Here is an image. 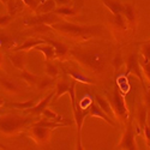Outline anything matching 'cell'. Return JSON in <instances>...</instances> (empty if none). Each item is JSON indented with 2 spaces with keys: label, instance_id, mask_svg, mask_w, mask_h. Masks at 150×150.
<instances>
[{
  "label": "cell",
  "instance_id": "d590c367",
  "mask_svg": "<svg viewBox=\"0 0 150 150\" xmlns=\"http://www.w3.org/2000/svg\"><path fill=\"white\" fill-rule=\"evenodd\" d=\"M122 64H124V60H122L121 53H120V51H119V52H118V54L115 55L114 60H113V65H114V69H115V71H118Z\"/></svg>",
  "mask_w": 150,
  "mask_h": 150
},
{
  "label": "cell",
  "instance_id": "5bb4252c",
  "mask_svg": "<svg viewBox=\"0 0 150 150\" xmlns=\"http://www.w3.org/2000/svg\"><path fill=\"white\" fill-rule=\"evenodd\" d=\"M57 3L55 0H43L41 1V4H39L35 13L40 15V13H48V12H54L57 8Z\"/></svg>",
  "mask_w": 150,
  "mask_h": 150
},
{
  "label": "cell",
  "instance_id": "7bdbcfd3",
  "mask_svg": "<svg viewBox=\"0 0 150 150\" xmlns=\"http://www.w3.org/2000/svg\"><path fill=\"white\" fill-rule=\"evenodd\" d=\"M148 146H149V148H150V144H149V145H148Z\"/></svg>",
  "mask_w": 150,
  "mask_h": 150
},
{
  "label": "cell",
  "instance_id": "d4e9b609",
  "mask_svg": "<svg viewBox=\"0 0 150 150\" xmlns=\"http://www.w3.org/2000/svg\"><path fill=\"white\" fill-rule=\"evenodd\" d=\"M148 115L149 114H148V110H146V106H139L138 113H137V119H138V124H139L141 130H144V127H145Z\"/></svg>",
  "mask_w": 150,
  "mask_h": 150
},
{
  "label": "cell",
  "instance_id": "e575fe53",
  "mask_svg": "<svg viewBox=\"0 0 150 150\" xmlns=\"http://www.w3.org/2000/svg\"><path fill=\"white\" fill-rule=\"evenodd\" d=\"M1 48H4V49H8V48H11L12 47V45H13L15 42H13V40L11 39V37H8V36H6V35H4V34H1Z\"/></svg>",
  "mask_w": 150,
  "mask_h": 150
},
{
  "label": "cell",
  "instance_id": "277c9868",
  "mask_svg": "<svg viewBox=\"0 0 150 150\" xmlns=\"http://www.w3.org/2000/svg\"><path fill=\"white\" fill-rule=\"evenodd\" d=\"M110 105H112V107H113L114 117L117 119H119L121 122L127 121V119H129V110L126 108V105H125L124 94L120 93V89H119L118 84L115 85L114 93H113V95H112Z\"/></svg>",
  "mask_w": 150,
  "mask_h": 150
},
{
  "label": "cell",
  "instance_id": "f35d334b",
  "mask_svg": "<svg viewBox=\"0 0 150 150\" xmlns=\"http://www.w3.org/2000/svg\"><path fill=\"white\" fill-rule=\"evenodd\" d=\"M13 18L11 15H5V16H1V18H0V27H1V29L3 28H5L7 24L11 22V19Z\"/></svg>",
  "mask_w": 150,
  "mask_h": 150
},
{
  "label": "cell",
  "instance_id": "2e32d148",
  "mask_svg": "<svg viewBox=\"0 0 150 150\" xmlns=\"http://www.w3.org/2000/svg\"><path fill=\"white\" fill-rule=\"evenodd\" d=\"M94 98H95V102H96L100 107H101V108L105 110V113H107L109 117L115 118V117H114V110H113V107H112L110 102H108V100H106L105 97H102L101 95H98V94H96V95L94 96Z\"/></svg>",
  "mask_w": 150,
  "mask_h": 150
},
{
  "label": "cell",
  "instance_id": "ffe728a7",
  "mask_svg": "<svg viewBox=\"0 0 150 150\" xmlns=\"http://www.w3.org/2000/svg\"><path fill=\"white\" fill-rule=\"evenodd\" d=\"M6 6H7L8 15H11L12 17H15L19 11H23L25 4H24L23 0H8Z\"/></svg>",
  "mask_w": 150,
  "mask_h": 150
},
{
  "label": "cell",
  "instance_id": "cb8c5ba5",
  "mask_svg": "<svg viewBox=\"0 0 150 150\" xmlns=\"http://www.w3.org/2000/svg\"><path fill=\"white\" fill-rule=\"evenodd\" d=\"M112 21H113V24L119 29V30H127V27H129V22L127 19L124 17L122 13L118 15V16H113V18H112Z\"/></svg>",
  "mask_w": 150,
  "mask_h": 150
},
{
  "label": "cell",
  "instance_id": "74e56055",
  "mask_svg": "<svg viewBox=\"0 0 150 150\" xmlns=\"http://www.w3.org/2000/svg\"><path fill=\"white\" fill-rule=\"evenodd\" d=\"M141 66H142V70H143V74L150 81V62H142L141 61Z\"/></svg>",
  "mask_w": 150,
  "mask_h": 150
},
{
  "label": "cell",
  "instance_id": "6da1fadb",
  "mask_svg": "<svg viewBox=\"0 0 150 150\" xmlns=\"http://www.w3.org/2000/svg\"><path fill=\"white\" fill-rule=\"evenodd\" d=\"M52 30L58 31L59 34L64 35L66 37H71V39H78V40H88L94 36H97L101 34V28L91 25V27H83V25H76L69 22L60 21L55 24L51 25Z\"/></svg>",
  "mask_w": 150,
  "mask_h": 150
},
{
  "label": "cell",
  "instance_id": "ab89813d",
  "mask_svg": "<svg viewBox=\"0 0 150 150\" xmlns=\"http://www.w3.org/2000/svg\"><path fill=\"white\" fill-rule=\"evenodd\" d=\"M24 1V4H25L27 6H29L30 7V10L31 11H36V8H37V6H39V4H37V1L36 0H23Z\"/></svg>",
  "mask_w": 150,
  "mask_h": 150
},
{
  "label": "cell",
  "instance_id": "484cf974",
  "mask_svg": "<svg viewBox=\"0 0 150 150\" xmlns=\"http://www.w3.org/2000/svg\"><path fill=\"white\" fill-rule=\"evenodd\" d=\"M55 13L59 16H66V17H74L77 16V10L70 7V6H61L59 8H55Z\"/></svg>",
  "mask_w": 150,
  "mask_h": 150
},
{
  "label": "cell",
  "instance_id": "836d02e7",
  "mask_svg": "<svg viewBox=\"0 0 150 150\" xmlns=\"http://www.w3.org/2000/svg\"><path fill=\"white\" fill-rule=\"evenodd\" d=\"M93 102H94V100L91 98V96L85 95L82 100H79V102H78V103H79V106H81L83 109H89Z\"/></svg>",
  "mask_w": 150,
  "mask_h": 150
},
{
  "label": "cell",
  "instance_id": "7402d4cb",
  "mask_svg": "<svg viewBox=\"0 0 150 150\" xmlns=\"http://www.w3.org/2000/svg\"><path fill=\"white\" fill-rule=\"evenodd\" d=\"M65 73H66V74H69V76H70L72 79L77 81V82H79V83H82V84H95V82H94V81L89 79L88 77H85L84 74H82V73H79V72H77V71L65 70Z\"/></svg>",
  "mask_w": 150,
  "mask_h": 150
},
{
  "label": "cell",
  "instance_id": "7a4b0ae2",
  "mask_svg": "<svg viewBox=\"0 0 150 150\" xmlns=\"http://www.w3.org/2000/svg\"><path fill=\"white\" fill-rule=\"evenodd\" d=\"M70 54L93 73H101L106 66V55L100 51H70Z\"/></svg>",
  "mask_w": 150,
  "mask_h": 150
},
{
  "label": "cell",
  "instance_id": "d6a6232c",
  "mask_svg": "<svg viewBox=\"0 0 150 150\" xmlns=\"http://www.w3.org/2000/svg\"><path fill=\"white\" fill-rule=\"evenodd\" d=\"M53 84V78L51 76H48V77H45V78H41L39 84H37V88H39L40 90H45L47 86L49 85H52Z\"/></svg>",
  "mask_w": 150,
  "mask_h": 150
},
{
  "label": "cell",
  "instance_id": "3957f363",
  "mask_svg": "<svg viewBox=\"0 0 150 150\" xmlns=\"http://www.w3.org/2000/svg\"><path fill=\"white\" fill-rule=\"evenodd\" d=\"M33 117V115H31ZM31 117H22L18 114H4L1 115L0 127L5 134H15L24 129L31 121Z\"/></svg>",
  "mask_w": 150,
  "mask_h": 150
},
{
  "label": "cell",
  "instance_id": "603a6c76",
  "mask_svg": "<svg viewBox=\"0 0 150 150\" xmlns=\"http://www.w3.org/2000/svg\"><path fill=\"white\" fill-rule=\"evenodd\" d=\"M21 76H22V78L29 85H31V86H37V84H39V82H40V77H37V76H35V74H33V73H30V72H28L25 69L24 70H22V73H21Z\"/></svg>",
  "mask_w": 150,
  "mask_h": 150
},
{
  "label": "cell",
  "instance_id": "d6986e66",
  "mask_svg": "<svg viewBox=\"0 0 150 150\" xmlns=\"http://www.w3.org/2000/svg\"><path fill=\"white\" fill-rule=\"evenodd\" d=\"M43 43H47L46 40H36V39H29L27 40L25 42H24L23 45L18 46V47H15L12 51L13 52H17V51H30V49H34L36 46H39V45H43Z\"/></svg>",
  "mask_w": 150,
  "mask_h": 150
},
{
  "label": "cell",
  "instance_id": "ba28073f",
  "mask_svg": "<svg viewBox=\"0 0 150 150\" xmlns=\"http://www.w3.org/2000/svg\"><path fill=\"white\" fill-rule=\"evenodd\" d=\"M130 73H133L134 76H137L139 78L142 85L144 86V79H143V70H142V66H141V61L138 59V55L136 53L131 54L127 59V62H126V74H130ZM145 89V86H144ZM146 91V89H145Z\"/></svg>",
  "mask_w": 150,
  "mask_h": 150
},
{
  "label": "cell",
  "instance_id": "f1b7e54d",
  "mask_svg": "<svg viewBox=\"0 0 150 150\" xmlns=\"http://www.w3.org/2000/svg\"><path fill=\"white\" fill-rule=\"evenodd\" d=\"M42 115H43V118H46V119H52V120H54V121H59V122H61V121H64V120H65L61 115L57 114L55 112H53L52 109H48V108H46V109L43 110ZM67 122H70V121H67ZM70 124H71V122H70Z\"/></svg>",
  "mask_w": 150,
  "mask_h": 150
},
{
  "label": "cell",
  "instance_id": "9c48e42d",
  "mask_svg": "<svg viewBox=\"0 0 150 150\" xmlns=\"http://www.w3.org/2000/svg\"><path fill=\"white\" fill-rule=\"evenodd\" d=\"M118 149H129V150H136V143H134V134H133V129H132V120L129 119L127 126L125 130L121 142L118 145Z\"/></svg>",
  "mask_w": 150,
  "mask_h": 150
},
{
  "label": "cell",
  "instance_id": "1f68e13d",
  "mask_svg": "<svg viewBox=\"0 0 150 150\" xmlns=\"http://www.w3.org/2000/svg\"><path fill=\"white\" fill-rule=\"evenodd\" d=\"M46 73H47V76H51L52 78H55L59 74V70L55 65L51 64L49 61H46Z\"/></svg>",
  "mask_w": 150,
  "mask_h": 150
},
{
  "label": "cell",
  "instance_id": "ac0fdd59",
  "mask_svg": "<svg viewBox=\"0 0 150 150\" xmlns=\"http://www.w3.org/2000/svg\"><path fill=\"white\" fill-rule=\"evenodd\" d=\"M1 88H3L4 91L10 93V94H17L21 90L19 85L15 81L8 79V78L3 77V76H1Z\"/></svg>",
  "mask_w": 150,
  "mask_h": 150
},
{
  "label": "cell",
  "instance_id": "8d00e7d4",
  "mask_svg": "<svg viewBox=\"0 0 150 150\" xmlns=\"http://www.w3.org/2000/svg\"><path fill=\"white\" fill-rule=\"evenodd\" d=\"M144 134H145V139H146V144H150V113L148 115V122L145 124V127H144Z\"/></svg>",
  "mask_w": 150,
  "mask_h": 150
},
{
  "label": "cell",
  "instance_id": "44dd1931",
  "mask_svg": "<svg viewBox=\"0 0 150 150\" xmlns=\"http://www.w3.org/2000/svg\"><path fill=\"white\" fill-rule=\"evenodd\" d=\"M122 15H124V17H125V18L127 19V22H129L130 25L134 29V27H136V18H137V13H136L134 8L132 7V5H130V4L124 5Z\"/></svg>",
  "mask_w": 150,
  "mask_h": 150
},
{
  "label": "cell",
  "instance_id": "8992f818",
  "mask_svg": "<svg viewBox=\"0 0 150 150\" xmlns=\"http://www.w3.org/2000/svg\"><path fill=\"white\" fill-rule=\"evenodd\" d=\"M29 136L33 138V141L39 145H46L52 137V129H48L45 126L33 124L29 129Z\"/></svg>",
  "mask_w": 150,
  "mask_h": 150
},
{
  "label": "cell",
  "instance_id": "7c38bea8",
  "mask_svg": "<svg viewBox=\"0 0 150 150\" xmlns=\"http://www.w3.org/2000/svg\"><path fill=\"white\" fill-rule=\"evenodd\" d=\"M34 49L36 51L41 52L43 55H45V59L46 61H51L53 59L57 58V53H55V48L51 45V43H43V45H39L36 46Z\"/></svg>",
  "mask_w": 150,
  "mask_h": 150
},
{
  "label": "cell",
  "instance_id": "4fadbf2b",
  "mask_svg": "<svg viewBox=\"0 0 150 150\" xmlns=\"http://www.w3.org/2000/svg\"><path fill=\"white\" fill-rule=\"evenodd\" d=\"M46 42L47 43H51L54 48H55V53H57V58L58 59H64L69 53V47L65 46L64 43L61 42H58V41H54V40H51V39H46Z\"/></svg>",
  "mask_w": 150,
  "mask_h": 150
},
{
  "label": "cell",
  "instance_id": "e0dca14e",
  "mask_svg": "<svg viewBox=\"0 0 150 150\" xmlns=\"http://www.w3.org/2000/svg\"><path fill=\"white\" fill-rule=\"evenodd\" d=\"M12 65H13L16 69L18 70H24V67H25V54L24 53H21V51H17V53L15 54H10L8 55Z\"/></svg>",
  "mask_w": 150,
  "mask_h": 150
},
{
  "label": "cell",
  "instance_id": "52a82bcc",
  "mask_svg": "<svg viewBox=\"0 0 150 150\" xmlns=\"http://www.w3.org/2000/svg\"><path fill=\"white\" fill-rule=\"evenodd\" d=\"M73 112V121L77 125V145L76 149L82 150L83 149V144H82V127H83V122H84V118L86 115H89V109H83L79 103H77V106L72 109Z\"/></svg>",
  "mask_w": 150,
  "mask_h": 150
},
{
  "label": "cell",
  "instance_id": "b9f144b4",
  "mask_svg": "<svg viewBox=\"0 0 150 150\" xmlns=\"http://www.w3.org/2000/svg\"><path fill=\"white\" fill-rule=\"evenodd\" d=\"M55 3L60 6H67L70 4V0H55Z\"/></svg>",
  "mask_w": 150,
  "mask_h": 150
},
{
  "label": "cell",
  "instance_id": "4316f807",
  "mask_svg": "<svg viewBox=\"0 0 150 150\" xmlns=\"http://www.w3.org/2000/svg\"><path fill=\"white\" fill-rule=\"evenodd\" d=\"M142 45V62H150V41H144V42H138Z\"/></svg>",
  "mask_w": 150,
  "mask_h": 150
},
{
  "label": "cell",
  "instance_id": "4dcf8cb0",
  "mask_svg": "<svg viewBox=\"0 0 150 150\" xmlns=\"http://www.w3.org/2000/svg\"><path fill=\"white\" fill-rule=\"evenodd\" d=\"M76 83L77 81L72 79L71 82V86H70V90H69V95H70V98H71V105H72V109L77 106V100H76V90H74V88H76Z\"/></svg>",
  "mask_w": 150,
  "mask_h": 150
},
{
  "label": "cell",
  "instance_id": "60d3db41",
  "mask_svg": "<svg viewBox=\"0 0 150 150\" xmlns=\"http://www.w3.org/2000/svg\"><path fill=\"white\" fill-rule=\"evenodd\" d=\"M145 106L148 109H150V91L145 93Z\"/></svg>",
  "mask_w": 150,
  "mask_h": 150
},
{
  "label": "cell",
  "instance_id": "8fae6325",
  "mask_svg": "<svg viewBox=\"0 0 150 150\" xmlns=\"http://www.w3.org/2000/svg\"><path fill=\"white\" fill-rule=\"evenodd\" d=\"M89 117H95V118H100V119H102L103 121L108 122L109 125H112V126H115V122L110 119V117L105 113V110L100 107L96 102H93L90 108H89Z\"/></svg>",
  "mask_w": 150,
  "mask_h": 150
},
{
  "label": "cell",
  "instance_id": "9a60e30c",
  "mask_svg": "<svg viewBox=\"0 0 150 150\" xmlns=\"http://www.w3.org/2000/svg\"><path fill=\"white\" fill-rule=\"evenodd\" d=\"M102 3L106 7H108V10L110 11V13L113 16H118L122 13L124 4H121L119 0H102Z\"/></svg>",
  "mask_w": 150,
  "mask_h": 150
},
{
  "label": "cell",
  "instance_id": "30bf717a",
  "mask_svg": "<svg viewBox=\"0 0 150 150\" xmlns=\"http://www.w3.org/2000/svg\"><path fill=\"white\" fill-rule=\"evenodd\" d=\"M55 90H53L51 94H48L43 100H41V101L39 102V103H36L33 108H30V109H27L25 112L27 113H30L31 115H42V113H43V110L47 108V106L49 105V102L52 101V98L55 96Z\"/></svg>",
  "mask_w": 150,
  "mask_h": 150
},
{
  "label": "cell",
  "instance_id": "83f0119b",
  "mask_svg": "<svg viewBox=\"0 0 150 150\" xmlns=\"http://www.w3.org/2000/svg\"><path fill=\"white\" fill-rule=\"evenodd\" d=\"M70 86H71V84H69V83L65 82V81H62V82L58 83L57 88H55V91H57V93H55V98H59V97H61L64 94L69 93Z\"/></svg>",
  "mask_w": 150,
  "mask_h": 150
},
{
  "label": "cell",
  "instance_id": "f546056e",
  "mask_svg": "<svg viewBox=\"0 0 150 150\" xmlns=\"http://www.w3.org/2000/svg\"><path fill=\"white\" fill-rule=\"evenodd\" d=\"M35 105H36V101H35V100H28V101L22 102V103H17V102L11 103L12 107H16V108H18V109H23V110L30 109V108H33Z\"/></svg>",
  "mask_w": 150,
  "mask_h": 150
},
{
  "label": "cell",
  "instance_id": "5b68a950",
  "mask_svg": "<svg viewBox=\"0 0 150 150\" xmlns=\"http://www.w3.org/2000/svg\"><path fill=\"white\" fill-rule=\"evenodd\" d=\"M60 16L57 15L55 12H48V13H40L36 15L31 18H28L24 21V25L25 27H36V25H42V24H47V25H52L58 22H60Z\"/></svg>",
  "mask_w": 150,
  "mask_h": 150
}]
</instances>
